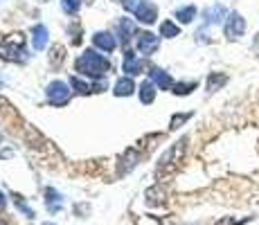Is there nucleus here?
<instances>
[{
    "mask_svg": "<svg viewBox=\"0 0 259 225\" xmlns=\"http://www.w3.org/2000/svg\"><path fill=\"white\" fill-rule=\"evenodd\" d=\"M117 29H119V38H122V45H126L131 41V36H138V27L133 21H128V18H122V21L117 23Z\"/></svg>",
    "mask_w": 259,
    "mask_h": 225,
    "instance_id": "f8f14e48",
    "label": "nucleus"
},
{
    "mask_svg": "<svg viewBox=\"0 0 259 225\" xmlns=\"http://www.w3.org/2000/svg\"><path fill=\"white\" fill-rule=\"evenodd\" d=\"M79 7H81V0H61V9L66 14H70V16L79 12Z\"/></svg>",
    "mask_w": 259,
    "mask_h": 225,
    "instance_id": "5701e85b",
    "label": "nucleus"
},
{
    "mask_svg": "<svg viewBox=\"0 0 259 225\" xmlns=\"http://www.w3.org/2000/svg\"><path fill=\"white\" fill-rule=\"evenodd\" d=\"M93 43H95V48L104 50V52H113L117 45L115 38H113V34H108V32H97L93 36Z\"/></svg>",
    "mask_w": 259,
    "mask_h": 225,
    "instance_id": "9b49d317",
    "label": "nucleus"
},
{
    "mask_svg": "<svg viewBox=\"0 0 259 225\" xmlns=\"http://www.w3.org/2000/svg\"><path fill=\"white\" fill-rule=\"evenodd\" d=\"M50 104L54 106H63V104L70 102V95H72V86H68L66 81H52L46 90Z\"/></svg>",
    "mask_w": 259,
    "mask_h": 225,
    "instance_id": "423d86ee",
    "label": "nucleus"
},
{
    "mask_svg": "<svg viewBox=\"0 0 259 225\" xmlns=\"http://www.w3.org/2000/svg\"><path fill=\"white\" fill-rule=\"evenodd\" d=\"M153 99H156V83H153L151 79H147V81L140 83V102L151 104Z\"/></svg>",
    "mask_w": 259,
    "mask_h": 225,
    "instance_id": "dca6fc26",
    "label": "nucleus"
},
{
    "mask_svg": "<svg viewBox=\"0 0 259 225\" xmlns=\"http://www.w3.org/2000/svg\"><path fill=\"white\" fill-rule=\"evenodd\" d=\"M5 205H7V198H5V194L0 192V209H5Z\"/></svg>",
    "mask_w": 259,
    "mask_h": 225,
    "instance_id": "bb28decb",
    "label": "nucleus"
},
{
    "mask_svg": "<svg viewBox=\"0 0 259 225\" xmlns=\"http://www.w3.org/2000/svg\"><path fill=\"white\" fill-rule=\"evenodd\" d=\"M46 205H48V209L52 214H57L59 209L63 207V196L57 192V189H52V187H48L46 189Z\"/></svg>",
    "mask_w": 259,
    "mask_h": 225,
    "instance_id": "ddd939ff",
    "label": "nucleus"
},
{
    "mask_svg": "<svg viewBox=\"0 0 259 225\" xmlns=\"http://www.w3.org/2000/svg\"><path fill=\"white\" fill-rule=\"evenodd\" d=\"M0 140H3V138H0Z\"/></svg>",
    "mask_w": 259,
    "mask_h": 225,
    "instance_id": "7c9ffc66",
    "label": "nucleus"
},
{
    "mask_svg": "<svg viewBox=\"0 0 259 225\" xmlns=\"http://www.w3.org/2000/svg\"><path fill=\"white\" fill-rule=\"evenodd\" d=\"M12 198H14V205H16V207L21 209V212H23L27 218H34V216H36V214H34V209L29 207L27 203H25V198H23V196H18V194H12Z\"/></svg>",
    "mask_w": 259,
    "mask_h": 225,
    "instance_id": "4be33fe9",
    "label": "nucleus"
},
{
    "mask_svg": "<svg viewBox=\"0 0 259 225\" xmlns=\"http://www.w3.org/2000/svg\"><path fill=\"white\" fill-rule=\"evenodd\" d=\"M178 34H181V27H178L174 21H162L160 23V36L174 38V36H178Z\"/></svg>",
    "mask_w": 259,
    "mask_h": 225,
    "instance_id": "aec40b11",
    "label": "nucleus"
},
{
    "mask_svg": "<svg viewBox=\"0 0 259 225\" xmlns=\"http://www.w3.org/2000/svg\"><path fill=\"white\" fill-rule=\"evenodd\" d=\"M74 68H77V72H81L83 77L102 79L104 74L108 72V68H111V66H108V61H106V57H104V54L95 52V50H86V52L77 59Z\"/></svg>",
    "mask_w": 259,
    "mask_h": 225,
    "instance_id": "f257e3e1",
    "label": "nucleus"
},
{
    "mask_svg": "<svg viewBox=\"0 0 259 225\" xmlns=\"http://www.w3.org/2000/svg\"><path fill=\"white\" fill-rule=\"evenodd\" d=\"M0 225H3V223H0Z\"/></svg>",
    "mask_w": 259,
    "mask_h": 225,
    "instance_id": "c756f323",
    "label": "nucleus"
},
{
    "mask_svg": "<svg viewBox=\"0 0 259 225\" xmlns=\"http://www.w3.org/2000/svg\"><path fill=\"white\" fill-rule=\"evenodd\" d=\"M187 142H189L187 138H181L176 144H171V147L162 153L160 160H158V176H167V173L176 171V167L181 164V160L187 151Z\"/></svg>",
    "mask_w": 259,
    "mask_h": 225,
    "instance_id": "f03ea898",
    "label": "nucleus"
},
{
    "mask_svg": "<svg viewBox=\"0 0 259 225\" xmlns=\"http://www.w3.org/2000/svg\"><path fill=\"white\" fill-rule=\"evenodd\" d=\"M0 57L7 59V61H25V45L21 34L0 43Z\"/></svg>",
    "mask_w": 259,
    "mask_h": 225,
    "instance_id": "20e7f679",
    "label": "nucleus"
},
{
    "mask_svg": "<svg viewBox=\"0 0 259 225\" xmlns=\"http://www.w3.org/2000/svg\"><path fill=\"white\" fill-rule=\"evenodd\" d=\"M136 90V83L131 81V77H124L119 79V81L115 83V88H113V93L117 95V97H128V95Z\"/></svg>",
    "mask_w": 259,
    "mask_h": 225,
    "instance_id": "f3484780",
    "label": "nucleus"
},
{
    "mask_svg": "<svg viewBox=\"0 0 259 225\" xmlns=\"http://www.w3.org/2000/svg\"><path fill=\"white\" fill-rule=\"evenodd\" d=\"M196 7L194 5H187V7H181V9H176V18L181 21L183 25H187V23H192L194 18H196Z\"/></svg>",
    "mask_w": 259,
    "mask_h": 225,
    "instance_id": "6ab92c4d",
    "label": "nucleus"
},
{
    "mask_svg": "<svg viewBox=\"0 0 259 225\" xmlns=\"http://www.w3.org/2000/svg\"><path fill=\"white\" fill-rule=\"evenodd\" d=\"M138 43V50H140V54H144V57H151L153 52L158 50V45H160V38L156 36V34L151 32H140L136 38Z\"/></svg>",
    "mask_w": 259,
    "mask_h": 225,
    "instance_id": "0eeeda50",
    "label": "nucleus"
},
{
    "mask_svg": "<svg viewBox=\"0 0 259 225\" xmlns=\"http://www.w3.org/2000/svg\"><path fill=\"white\" fill-rule=\"evenodd\" d=\"M43 225H54V223H43Z\"/></svg>",
    "mask_w": 259,
    "mask_h": 225,
    "instance_id": "c85d7f7f",
    "label": "nucleus"
},
{
    "mask_svg": "<svg viewBox=\"0 0 259 225\" xmlns=\"http://www.w3.org/2000/svg\"><path fill=\"white\" fill-rule=\"evenodd\" d=\"M70 86H72L74 90H77V93H81V95H86V93H91V90H93L86 81H81L79 77H70Z\"/></svg>",
    "mask_w": 259,
    "mask_h": 225,
    "instance_id": "b1692460",
    "label": "nucleus"
},
{
    "mask_svg": "<svg viewBox=\"0 0 259 225\" xmlns=\"http://www.w3.org/2000/svg\"><path fill=\"white\" fill-rule=\"evenodd\" d=\"M198 88V83L196 81H185V83H174V88H171V93L174 95H181V97H185V95H189L192 90H196Z\"/></svg>",
    "mask_w": 259,
    "mask_h": 225,
    "instance_id": "412c9836",
    "label": "nucleus"
},
{
    "mask_svg": "<svg viewBox=\"0 0 259 225\" xmlns=\"http://www.w3.org/2000/svg\"><path fill=\"white\" fill-rule=\"evenodd\" d=\"M32 45L34 50H43L48 45V27L46 25H36L32 29Z\"/></svg>",
    "mask_w": 259,
    "mask_h": 225,
    "instance_id": "4468645a",
    "label": "nucleus"
},
{
    "mask_svg": "<svg viewBox=\"0 0 259 225\" xmlns=\"http://www.w3.org/2000/svg\"><path fill=\"white\" fill-rule=\"evenodd\" d=\"M122 70L126 74H140L144 70V63L136 57L133 52H124V61H122Z\"/></svg>",
    "mask_w": 259,
    "mask_h": 225,
    "instance_id": "9d476101",
    "label": "nucleus"
},
{
    "mask_svg": "<svg viewBox=\"0 0 259 225\" xmlns=\"http://www.w3.org/2000/svg\"><path fill=\"white\" fill-rule=\"evenodd\" d=\"M228 14L230 12H226L223 5H212V7H207L205 12H203V25H205V27H210V25H219L221 21H226Z\"/></svg>",
    "mask_w": 259,
    "mask_h": 225,
    "instance_id": "6e6552de",
    "label": "nucleus"
},
{
    "mask_svg": "<svg viewBox=\"0 0 259 225\" xmlns=\"http://www.w3.org/2000/svg\"><path fill=\"white\" fill-rule=\"evenodd\" d=\"M255 48L259 50V34H257V36H255Z\"/></svg>",
    "mask_w": 259,
    "mask_h": 225,
    "instance_id": "cd10ccee",
    "label": "nucleus"
},
{
    "mask_svg": "<svg viewBox=\"0 0 259 225\" xmlns=\"http://www.w3.org/2000/svg\"><path fill=\"white\" fill-rule=\"evenodd\" d=\"M243 221H237V218H232V216H228V218H223V221H219L217 225H241Z\"/></svg>",
    "mask_w": 259,
    "mask_h": 225,
    "instance_id": "a878e982",
    "label": "nucleus"
},
{
    "mask_svg": "<svg viewBox=\"0 0 259 225\" xmlns=\"http://www.w3.org/2000/svg\"><path fill=\"white\" fill-rule=\"evenodd\" d=\"M140 160V156H138V151L136 149H128L126 153H124V158H122V162L124 164H119V173H126V171H131L133 167H136V162Z\"/></svg>",
    "mask_w": 259,
    "mask_h": 225,
    "instance_id": "a211bd4d",
    "label": "nucleus"
},
{
    "mask_svg": "<svg viewBox=\"0 0 259 225\" xmlns=\"http://www.w3.org/2000/svg\"><path fill=\"white\" fill-rule=\"evenodd\" d=\"M228 83V74L226 72H212L210 77H207V93H217V90H221L223 86Z\"/></svg>",
    "mask_w": 259,
    "mask_h": 225,
    "instance_id": "2eb2a0df",
    "label": "nucleus"
},
{
    "mask_svg": "<svg viewBox=\"0 0 259 225\" xmlns=\"http://www.w3.org/2000/svg\"><path fill=\"white\" fill-rule=\"evenodd\" d=\"M149 79H151V81L156 83V86L160 88V90L174 88V79L169 77L165 70H160V68H151V72H149Z\"/></svg>",
    "mask_w": 259,
    "mask_h": 225,
    "instance_id": "1a4fd4ad",
    "label": "nucleus"
},
{
    "mask_svg": "<svg viewBox=\"0 0 259 225\" xmlns=\"http://www.w3.org/2000/svg\"><path fill=\"white\" fill-rule=\"evenodd\" d=\"M128 12L136 14V18L144 25H153L158 21V7L149 0H119Z\"/></svg>",
    "mask_w": 259,
    "mask_h": 225,
    "instance_id": "7ed1b4c3",
    "label": "nucleus"
},
{
    "mask_svg": "<svg viewBox=\"0 0 259 225\" xmlns=\"http://www.w3.org/2000/svg\"><path fill=\"white\" fill-rule=\"evenodd\" d=\"M192 117V113H183V115H174L171 117V128H178V126H183V124L187 122V119Z\"/></svg>",
    "mask_w": 259,
    "mask_h": 225,
    "instance_id": "393cba45",
    "label": "nucleus"
},
{
    "mask_svg": "<svg viewBox=\"0 0 259 225\" xmlns=\"http://www.w3.org/2000/svg\"><path fill=\"white\" fill-rule=\"evenodd\" d=\"M223 32H226L228 41H239L246 34V18L239 12H230L228 18L223 21Z\"/></svg>",
    "mask_w": 259,
    "mask_h": 225,
    "instance_id": "39448f33",
    "label": "nucleus"
}]
</instances>
